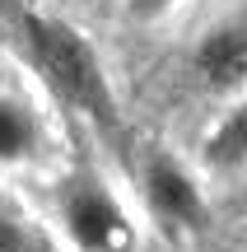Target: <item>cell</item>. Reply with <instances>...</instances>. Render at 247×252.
I'll use <instances>...</instances> for the list:
<instances>
[{
  "label": "cell",
  "instance_id": "1",
  "mask_svg": "<svg viewBox=\"0 0 247 252\" xmlns=\"http://www.w3.org/2000/svg\"><path fill=\"white\" fill-rule=\"evenodd\" d=\"M24 28H28V47H33L42 75L52 80V89L61 94V98H70L75 108L93 112V117H103V122L117 117V98H112V89H108V75H103L98 52H93L70 24L28 14Z\"/></svg>",
  "mask_w": 247,
  "mask_h": 252
},
{
  "label": "cell",
  "instance_id": "2",
  "mask_svg": "<svg viewBox=\"0 0 247 252\" xmlns=\"http://www.w3.org/2000/svg\"><path fill=\"white\" fill-rule=\"evenodd\" d=\"M65 224L84 252H112L126 243V215L112 201V191H103L98 182H80L65 196Z\"/></svg>",
  "mask_w": 247,
  "mask_h": 252
},
{
  "label": "cell",
  "instance_id": "3",
  "mask_svg": "<svg viewBox=\"0 0 247 252\" xmlns=\"http://www.w3.org/2000/svg\"><path fill=\"white\" fill-rule=\"evenodd\" d=\"M145 196H149V210H154L164 224L196 229L205 220L201 187H196V182L187 178V168H177L173 159H149V168H145Z\"/></svg>",
  "mask_w": 247,
  "mask_h": 252
},
{
  "label": "cell",
  "instance_id": "4",
  "mask_svg": "<svg viewBox=\"0 0 247 252\" xmlns=\"http://www.w3.org/2000/svg\"><path fill=\"white\" fill-rule=\"evenodd\" d=\"M196 70L215 84V89H238L247 75V42L238 24H220L201 37L196 47Z\"/></svg>",
  "mask_w": 247,
  "mask_h": 252
},
{
  "label": "cell",
  "instance_id": "5",
  "mask_svg": "<svg viewBox=\"0 0 247 252\" xmlns=\"http://www.w3.org/2000/svg\"><path fill=\"white\" fill-rule=\"evenodd\" d=\"M33 154V117L24 103L0 94V163H19Z\"/></svg>",
  "mask_w": 247,
  "mask_h": 252
},
{
  "label": "cell",
  "instance_id": "6",
  "mask_svg": "<svg viewBox=\"0 0 247 252\" xmlns=\"http://www.w3.org/2000/svg\"><path fill=\"white\" fill-rule=\"evenodd\" d=\"M205 150H210V163H220V168H238L243 163V150H247V117L243 108H233L224 126L205 140Z\"/></svg>",
  "mask_w": 247,
  "mask_h": 252
},
{
  "label": "cell",
  "instance_id": "7",
  "mask_svg": "<svg viewBox=\"0 0 247 252\" xmlns=\"http://www.w3.org/2000/svg\"><path fill=\"white\" fill-rule=\"evenodd\" d=\"M0 252H24V234H19L5 215H0Z\"/></svg>",
  "mask_w": 247,
  "mask_h": 252
},
{
  "label": "cell",
  "instance_id": "8",
  "mask_svg": "<svg viewBox=\"0 0 247 252\" xmlns=\"http://www.w3.org/2000/svg\"><path fill=\"white\" fill-rule=\"evenodd\" d=\"M177 0H131V9H136L140 19H154V14H168Z\"/></svg>",
  "mask_w": 247,
  "mask_h": 252
}]
</instances>
